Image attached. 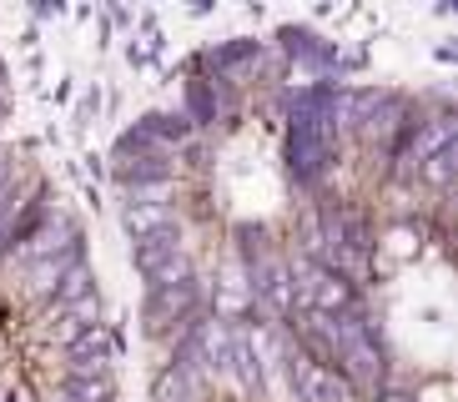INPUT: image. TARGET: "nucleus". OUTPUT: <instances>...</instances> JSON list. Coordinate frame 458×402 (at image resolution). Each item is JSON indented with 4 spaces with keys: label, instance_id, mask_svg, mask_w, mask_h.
Wrapping results in <instances>:
<instances>
[{
    "label": "nucleus",
    "instance_id": "nucleus-7",
    "mask_svg": "<svg viewBox=\"0 0 458 402\" xmlns=\"http://www.w3.org/2000/svg\"><path fill=\"white\" fill-rule=\"evenodd\" d=\"M408 147H413V161L423 166L428 156H438V151H448V147H454V121H448V116L418 121V131H413V141H408Z\"/></svg>",
    "mask_w": 458,
    "mask_h": 402
},
{
    "label": "nucleus",
    "instance_id": "nucleus-16",
    "mask_svg": "<svg viewBox=\"0 0 458 402\" xmlns=\"http://www.w3.org/2000/svg\"><path fill=\"white\" fill-rule=\"evenodd\" d=\"M157 46H162V40H157V30H147L141 40H131V51H126V55H131V66H141V61H151V55H157Z\"/></svg>",
    "mask_w": 458,
    "mask_h": 402
},
{
    "label": "nucleus",
    "instance_id": "nucleus-10",
    "mask_svg": "<svg viewBox=\"0 0 458 402\" xmlns=\"http://www.w3.org/2000/svg\"><path fill=\"white\" fill-rule=\"evenodd\" d=\"M91 292H96V287H91V272H86V267H71L66 277L51 287V307H76V302H81V297H91Z\"/></svg>",
    "mask_w": 458,
    "mask_h": 402
},
{
    "label": "nucleus",
    "instance_id": "nucleus-3",
    "mask_svg": "<svg viewBox=\"0 0 458 402\" xmlns=\"http://www.w3.org/2000/svg\"><path fill=\"white\" fill-rule=\"evenodd\" d=\"M66 357L76 367V377H106V367L116 362V337L106 327H86L76 342H66Z\"/></svg>",
    "mask_w": 458,
    "mask_h": 402
},
{
    "label": "nucleus",
    "instance_id": "nucleus-19",
    "mask_svg": "<svg viewBox=\"0 0 458 402\" xmlns=\"http://www.w3.org/2000/svg\"><path fill=\"white\" fill-rule=\"evenodd\" d=\"M0 402H30V398H26V392H5Z\"/></svg>",
    "mask_w": 458,
    "mask_h": 402
},
{
    "label": "nucleus",
    "instance_id": "nucleus-12",
    "mask_svg": "<svg viewBox=\"0 0 458 402\" xmlns=\"http://www.w3.org/2000/svg\"><path fill=\"white\" fill-rule=\"evenodd\" d=\"M157 402H191V377H182L176 367H166L157 377Z\"/></svg>",
    "mask_w": 458,
    "mask_h": 402
},
{
    "label": "nucleus",
    "instance_id": "nucleus-9",
    "mask_svg": "<svg viewBox=\"0 0 458 402\" xmlns=\"http://www.w3.org/2000/svg\"><path fill=\"white\" fill-rule=\"evenodd\" d=\"M131 131L141 136V141H151V147H157V141H187L191 121L187 116H141V126H131Z\"/></svg>",
    "mask_w": 458,
    "mask_h": 402
},
{
    "label": "nucleus",
    "instance_id": "nucleus-15",
    "mask_svg": "<svg viewBox=\"0 0 458 402\" xmlns=\"http://www.w3.org/2000/svg\"><path fill=\"white\" fill-rule=\"evenodd\" d=\"M71 312V317H76V322H81V327H106V322H101V317H106V307H101V297H81V302H76V307H66Z\"/></svg>",
    "mask_w": 458,
    "mask_h": 402
},
{
    "label": "nucleus",
    "instance_id": "nucleus-14",
    "mask_svg": "<svg viewBox=\"0 0 458 402\" xmlns=\"http://www.w3.org/2000/svg\"><path fill=\"white\" fill-rule=\"evenodd\" d=\"M418 172L428 176L433 187H448V176H454V147H448V151H438V156H428L423 166H418Z\"/></svg>",
    "mask_w": 458,
    "mask_h": 402
},
{
    "label": "nucleus",
    "instance_id": "nucleus-17",
    "mask_svg": "<svg viewBox=\"0 0 458 402\" xmlns=\"http://www.w3.org/2000/svg\"><path fill=\"white\" fill-rule=\"evenodd\" d=\"M191 116H197V121H212V96H207L202 80H191Z\"/></svg>",
    "mask_w": 458,
    "mask_h": 402
},
{
    "label": "nucleus",
    "instance_id": "nucleus-8",
    "mask_svg": "<svg viewBox=\"0 0 458 402\" xmlns=\"http://www.w3.org/2000/svg\"><path fill=\"white\" fill-rule=\"evenodd\" d=\"M283 46L293 55H308V61H318V66H327V71H337L343 66V55L327 46L323 36H312V30H297V26H283Z\"/></svg>",
    "mask_w": 458,
    "mask_h": 402
},
{
    "label": "nucleus",
    "instance_id": "nucleus-11",
    "mask_svg": "<svg viewBox=\"0 0 458 402\" xmlns=\"http://www.w3.org/2000/svg\"><path fill=\"white\" fill-rule=\"evenodd\" d=\"M66 402H116V388H111V377H71Z\"/></svg>",
    "mask_w": 458,
    "mask_h": 402
},
{
    "label": "nucleus",
    "instance_id": "nucleus-13",
    "mask_svg": "<svg viewBox=\"0 0 458 402\" xmlns=\"http://www.w3.org/2000/svg\"><path fill=\"white\" fill-rule=\"evenodd\" d=\"M247 55H257V40H232V46H216L207 61H212V66H237V61H247Z\"/></svg>",
    "mask_w": 458,
    "mask_h": 402
},
{
    "label": "nucleus",
    "instance_id": "nucleus-6",
    "mask_svg": "<svg viewBox=\"0 0 458 402\" xmlns=\"http://www.w3.org/2000/svg\"><path fill=\"white\" fill-rule=\"evenodd\" d=\"M116 176H122L131 191H141V187H151V181H166V176H172V161L157 147V151H141V156H122L116 161Z\"/></svg>",
    "mask_w": 458,
    "mask_h": 402
},
{
    "label": "nucleus",
    "instance_id": "nucleus-1",
    "mask_svg": "<svg viewBox=\"0 0 458 402\" xmlns=\"http://www.w3.org/2000/svg\"><path fill=\"white\" fill-rule=\"evenodd\" d=\"M287 377H293L297 402H352V382L333 367H318L308 352H293L287 357Z\"/></svg>",
    "mask_w": 458,
    "mask_h": 402
},
{
    "label": "nucleus",
    "instance_id": "nucleus-4",
    "mask_svg": "<svg viewBox=\"0 0 458 402\" xmlns=\"http://www.w3.org/2000/svg\"><path fill=\"white\" fill-rule=\"evenodd\" d=\"M252 281H257V292L267 297V307L277 312V317H293V312L302 307V302H297V277L283 262H272V256L252 262Z\"/></svg>",
    "mask_w": 458,
    "mask_h": 402
},
{
    "label": "nucleus",
    "instance_id": "nucleus-18",
    "mask_svg": "<svg viewBox=\"0 0 458 402\" xmlns=\"http://www.w3.org/2000/svg\"><path fill=\"white\" fill-rule=\"evenodd\" d=\"M377 402H418V398H413V392H398V388H383V392H377Z\"/></svg>",
    "mask_w": 458,
    "mask_h": 402
},
{
    "label": "nucleus",
    "instance_id": "nucleus-2",
    "mask_svg": "<svg viewBox=\"0 0 458 402\" xmlns=\"http://www.w3.org/2000/svg\"><path fill=\"white\" fill-rule=\"evenodd\" d=\"M191 307H197V281L151 287V302H147V327H151V337H166V332H172V322H191Z\"/></svg>",
    "mask_w": 458,
    "mask_h": 402
},
{
    "label": "nucleus",
    "instance_id": "nucleus-5",
    "mask_svg": "<svg viewBox=\"0 0 458 402\" xmlns=\"http://www.w3.org/2000/svg\"><path fill=\"white\" fill-rule=\"evenodd\" d=\"M122 227L131 231L136 241L172 237V206H166V201H141V197H131V201H126V212H122Z\"/></svg>",
    "mask_w": 458,
    "mask_h": 402
},
{
    "label": "nucleus",
    "instance_id": "nucleus-20",
    "mask_svg": "<svg viewBox=\"0 0 458 402\" xmlns=\"http://www.w3.org/2000/svg\"><path fill=\"white\" fill-rule=\"evenodd\" d=\"M0 86H5V66H0Z\"/></svg>",
    "mask_w": 458,
    "mask_h": 402
}]
</instances>
